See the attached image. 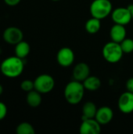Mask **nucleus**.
Returning a JSON list of instances; mask_svg holds the SVG:
<instances>
[{
	"label": "nucleus",
	"instance_id": "a878e982",
	"mask_svg": "<svg viewBox=\"0 0 133 134\" xmlns=\"http://www.w3.org/2000/svg\"><path fill=\"white\" fill-rule=\"evenodd\" d=\"M2 93H3V87H2V86L0 84V96L2 95Z\"/></svg>",
	"mask_w": 133,
	"mask_h": 134
},
{
	"label": "nucleus",
	"instance_id": "ddd939ff",
	"mask_svg": "<svg viewBox=\"0 0 133 134\" xmlns=\"http://www.w3.org/2000/svg\"><path fill=\"white\" fill-rule=\"evenodd\" d=\"M126 29L124 25L114 24L110 31V36L112 41L121 43L126 38Z\"/></svg>",
	"mask_w": 133,
	"mask_h": 134
},
{
	"label": "nucleus",
	"instance_id": "0eeeda50",
	"mask_svg": "<svg viewBox=\"0 0 133 134\" xmlns=\"http://www.w3.org/2000/svg\"><path fill=\"white\" fill-rule=\"evenodd\" d=\"M2 38L6 43L10 45H16L23 40L24 33L19 27L11 26L4 30Z\"/></svg>",
	"mask_w": 133,
	"mask_h": 134
},
{
	"label": "nucleus",
	"instance_id": "f257e3e1",
	"mask_svg": "<svg viewBox=\"0 0 133 134\" xmlns=\"http://www.w3.org/2000/svg\"><path fill=\"white\" fill-rule=\"evenodd\" d=\"M24 69L23 59L16 57H9L5 58L0 64L2 74L7 78H16L20 76Z\"/></svg>",
	"mask_w": 133,
	"mask_h": 134
},
{
	"label": "nucleus",
	"instance_id": "4468645a",
	"mask_svg": "<svg viewBox=\"0 0 133 134\" xmlns=\"http://www.w3.org/2000/svg\"><path fill=\"white\" fill-rule=\"evenodd\" d=\"M30 51H31V46L29 43L24 40H22L21 42H18L16 45H15V49H14L15 56L21 59L27 57L28 54L30 53Z\"/></svg>",
	"mask_w": 133,
	"mask_h": 134
},
{
	"label": "nucleus",
	"instance_id": "5701e85b",
	"mask_svg": "<svg viewBox=\"0 0 133 134\" xmlns=\"http://www.w3.org/2000/svg\"><path fill=\"white\" fill-rule=\"evenodd\" d=\"M125 86L128 91L133 93V78H130L127 80Z\"/></svg>",
	"mask_w": 133,
	"mask_h": 134
},
{
	"label": "nucleus",
	"instance_id": "2eb2a0df",
	"mask_svg": "<svg viewBox=\"0 0 133 134\" xmlns=\"http://www.w3.org/2000/svg\"><path fill=\"white\" fill-rule=\"evenodd\" d=\"M42 93H40L38 91L33 90L27 93L26 97V101L27 104L31 107V108H37L42 104Z\"/></svg>",
	"mask_w": 133,
	"mask_h": 134
},
{
	"label": "nucleus",
	"instance_id": "1a4fd4ad",
	"mask_svg": "<svg viewBox=\"0 0 133 134\" xmlns=\"http://www.w3.org/2000/svg\"><path fill=\"white\" fill-rule=\"evenodd\" d=\"M118 109L124 114L133 112V93L126 91L123 93L118 101Z\"/></svg>",
	"mask_w": 133,
	"mask_h": 134
},
{
	"label": "nucleus",
	"instance_id": "b1692460",
	"mask_svg": "<svg viewBox=\"0 0 133 134\" xmlns=\"http://www.w3.org/2000/svg\"><path fill=\"white\" fill-rule=\"evenodd\" d=\"M21 0H4V2L9 6H15L20 2Z\"/></svg>",
	"mask_w": 133,
	"mask_h": 134
},
{
	"label": "nucleus",
	"instance_id": "6ab92c4d",
	"mask_svg": "<svg viewBox=\"0 0 133 134\" xmlns=\"http://www.w3.org/2000/svg\"><path fill=\"white\" fill-rule=\"evenodd\" d=\"M16 133L17 134H34L35 130L31 124L29 122H21L16 128Z\"/></svg>",
	"mask_w": 133,
	"mask_h": 134
},
{
	"label": "nucleus",
	"instance_id": "412c9836",
	"mask_svg": "<svg viewBox=\"0 0 133 134\" xmlns=\"http://www.w3.org/2000/svg\"><path fill=\"white\" fill-rule=\"evenodd\" d=\"M20 89L24 92H30L33 90H34V83L33 81L29 79H25L21 82L20 83Z\"/></svg>",
	"mask_w": 133,
	"mask_h": 134
},
{
	"label": "nucleus",
	"instance_id": "9b49d317",
	"mask_svg": "<svg viewBox=\"0 0 133 134\" xmlns=\"http://www.w3.org/2000/svg\"><path fill=\"white\" fill-rule=\"evenodd\" d=\"M90 75V68L89 66L84 62L77 64L73 69L72 76L74 80L78 82H83Z\"/></svg>",
	"mask_w": 133,
	"mask_h": 134
},
{
	"label": "nucleus",
	"instance_id": "20e7f679",
	"mask_svg": "<svg viewBox=\"0 0 133 134\" xmlns=\"http://www.w3.org/2000/svg\"><path fill=\"white\" fill-rule=\"evenodd\" d=\"M102 53L105 60L111 64H116L119 62L124 54L120 43L114 41L106 43L103 48Z\"/></svg>",
	"mask_w": 133,
	"mask_h": 134
},
{
	"label": "nucleus",
	"instance_id": "f3484780",
	"mask_svg": "<svg viewBox=\"0 0 133 134\" xmlns=\"http://www.w3.org/2000/svg\"><path fill=\"white\" fill-rule=\"evenodd\" d=\"M82 83L85 90L92 92L98 90L101 86V81L96 76L89 75L86 79L82 82Z\"/></svg>",
	"mask_w": 133,
	"mask_h": 134
},
{
	"label": "nucleus",
	"instance_id": "4be33fe9",
	"mask_svg": "<svg viewBox=\"0 0 133 134\" xmlns=\"http://www.w3.org/2000/svg\"><path fill=\"white\" fill-rule=\"evenodd\" d=\"M6 115H7V107L3 102L0 101V121L4 119Z\"/></svg>",
	"mask_w": 133,
	"mask_h": 134
},
{
	"label": "nucleus",
	"instance_id": "dca6fc26",
	"mask_svg": "<svg viewBox=\"0 0 133 134\" xmlns=\"http://www.w3.org/2000/svg\"><path fill=\"white\" fill-rule=\"evenodd\" d=\"M97 108L96 104L92 101H88L84 104L82 107V119H95Z\"/></svg>",
	"mask_w": 133,
	"mask_h": 134
},
{
	"label": "nucleus",
	"instance_id": "f8f14e48",
	"mask_svg": "<svg viewBox=\"0 0 133 134\" xmlns=\"http://www.w3.org/2000/svg\"><path fill=\"white\" fill-rule=\"evenodd\" d=\"M114 117L113 110L107 106H103L97 109L95 119L102 126L107 125L111 122Z\"/></svg>",
	"mask_w": 133,
	"mask_h": 134
},
{
	"label": "nucleus",
	"instance_id": "39448f33",
	"mask_svg": "<svg viewBox=\"0 0 133 134\" xmlns=\"http://www.w3.org/2000/svg\"><path fill=\"white\" fill-rule=\"evenodd\" d=\"M34 90L38 91L40 93H50L54 86L55 81L54 79L47 74H42L38 75L34 81Z\"/></svg>",
	"mask_w": 133,
	"mask_h": 134
},
{
	"label": "nucleus",
	"instance_id": "a211bd4d",
	"mask_svg": "<svg viewBox=\"0 0 133 134\" xmlns=\"http://www.w3.org/2000/svg\"><path fill=\"white\" fill-rule=\"evenodd\" d=\"M101 27V20L95 18V17H91L89 19L85 25V31L91 35L97 33Z\"/></svg>",
	"mask_w": 133,
	"mask_h": 134
},
{
	"label": "nucleus",
	"instance_id": "9d476101",
	"mask_svg": "<svg viewBox=\"0 0 133 134\" xmlns=\"http://www.w3.org/2000/svg\"><path fill=\"white\" fill-rule=\"evenodd\" d=\"M101 132V125L96 119H86L82 120L79 128L81 134H99Z\"/></svg>",
	"mask_w": 133,
	"mask_h": 134
},
{
	"label": "nucleus",
	"instance_id": "423d86ee",
	"mask_svg": "<svg viewBox=\"0 0 133 134\" xmlns=\"http://www.w3.org/2000/svg\"><path fill=\"white\" fill-rule=\"evenodd\" d=\"M111 18L114 24L127 25L132 20L131 13L128 7H118L114 9L111 13Z\"/></svg>",
	"mask_w": 133,
	"mask_h": 134
},
{
	"label": "nucleus",
	"instance_id": "f03ea898",
	"mask_svg": "<svg viewBox=\"0 0 133 134\" xmlns=\"http://www.w3.org/2000/svg\"><path fill=\"white\" fill-rule=\"evenodd\" d=\"M85 90V89L82 82L73 80L66 85L63 91L64 97L68 104L76 105L82 100Z\"/></svg>",
	"mask_w": 133,
	"mask_h": 134
},
{
	"label": "nucleus",
	"instance_id": "393cba45",
	"mask_svg": "<svg viewBox=\"0 0 133 134\" xmlns=\"http://www.w3.org/2000/svg\"><path fill=\"white\" fill-rule=\"evenodd\" d=\"M128 9H129V11H130V13H131V15H132V18L133 20V5H129V6H128Z\"/></svg>",
	"mask_w": 133,
	"mask_h": 134
},
{
	"label": "nucleus",
	"instance_id": "bb28decb",
	"mask_svg": "<svg viewBox=\"0 0 133 134\" xmlns=\"http://www.w3.org/2000/svg\"><path fill=\"white\" fill-rule=\"evenodd\" d=\"M52 1H54V2H57V1H60V0H52Z\"/></svg>",
	"mask_w": 133,
	"mask_h": 134
},
{
	"label": "nucleus",
	"instance_id": "aec40b11",
	"mask_svg": "<svg viewBox=\"0 0 133 134\" xmlns=\"http://www.w3.org/2000/svg\"><path fill=\"white\" fill-rule=\"evenodd\" d=\"M120 45L124 53H131L133 52V39L132 38H125Z\"/></svg>",
	"mask_w": 133,
	"mask_h": 134
},
{
	"label": "nucleus",
	"instance_id": "6e6552de",
	"mask_svg": "<svg viewBox=\"0 0 133 134\" xmlns=\"http://www.w3.org/2000/svg\"><path fill=\"white\" fill-rule=\"evenodd\" d=\"M56 60L61 67L68 68L74 61V53L69 47H63L56 54Z\"/></svg>",
	"mask_w": 133,
	"mask_h": 134
},
{
	"label": "nucleus",
	"instance_id": "7ed1b4c3",
	"mask_svg": "<svg viewBox=\"0 0 133 134\" xmlns=\"http://www.w3.org/2000/svg\"><path fill=\"white\" fill-rule=\"evenodd\" d=\"M92 17L103 20L111 14L113 11L112 3L110 0H93L89 8Z\"/></svg>",
	"mask_w": 133,
	"mask_h": 134
}]
</instances>
